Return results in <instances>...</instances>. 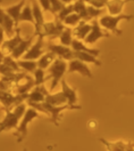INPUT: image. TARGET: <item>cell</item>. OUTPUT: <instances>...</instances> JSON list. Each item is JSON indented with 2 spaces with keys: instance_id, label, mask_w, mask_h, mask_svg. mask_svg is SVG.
<instances>
[{
  "instance_id": "cell-1",
  "label": "cell",
  "mask_w": 134,
  "mask_h": 151,
  "mask_svg": "<svg viewBox=\"0 0 134 151\" xmlns=\"http://www.w3.org/2000/svg\"><path fill=\"white\" fill-rule=\"evenodd\" d=\"M67 71V63L66 60L60 58H57L48 68V71L50 75L47 76L46 79L48 81L49 78H52L50 91L52 92L56 88L59 81H62V77Z\"/></svg>"
},
{
  "instance_id": "cell-2",
  "label": "cell",
  "mask_w": 134,
  "mask_h": 151,
  "mask_svg": "<svg viewBox=\"0 0 134 151\" xmlns=\"http://www.w3.org/2000/svg\"><path fill=\"white\" fill-rule=\"evenodd\" d=\"M133 15H126V14H120L118 16H111V15H106L101 17L99 20V24L102 27L105 29L110 30L113 33L115 34L116 35H121L122 33V30L118 28V24L121 20H130L133 18Z\"/></svg>"
},
{
  "instance_id": "cell-3",
  "label": "cell",
  "mask_w": 134,
  "mask_h": 151,
  "mask_svg": "<svg viewBox=\"0 0 134 151\" xmlns=\"http://www.w3.org/2000/svg\"><path fill=\"white\" fill-rule=\"evenodd\" d=\"M39 116L38 111L35 109L30 107L27 109L25 113L22 117V120L20 123L18 124V127L16 129V132H14V134L17 137L18 142H21L24 139L27 134V126L30 122H32L34 119L38 118Z\"/></svg>"
},
{
  "instance_id": "cell-4",
  "label": "cell",
  "mask_w": 134,
  "mask_h": 151,
  "mask_svg": "<svg viewBox=\"0 0 134 151\" xmlns=\"http://www.w3.org/2000/svg\"><path fill=\"white\" fill-rule=\"evenodd\" d=\"M43 108L46 111L47 116L50 117V122H52L55 126H59L60 120V113L67 109H81V106L74 105L71 106L69 104L62 106H54L46 101L42 102Z\"/></svg>"
},
{
  "instance_id": "cell-5",
  "label": "cell",
  "mask_w": 134,
  "mask_h": 151,
  "mask_svg": "<svg viewBox=\"0 0 134 151\" xmlns=\"http://www.w3.org/2000/svg\"><path fill=\"white\" fill-rule=\"evenodd\" d=\"M57 18L54 22H45L42 28L38 34L37 36H43L45 37H59L62 32L65 29V24L61 21L57 16H55Z\"/></svg>"
},
{
  "instance_id": "cell-6",
  "label": "cell",
  "mask_w": 134,
  "mask_h": 151,
  "mask_svg": "<svg viewBox=\"0 0 134 151\" xmlns=\"http://www.w3.org/2000/svg\"><path fill=\"white\" fill-rule=\"evenodd\" d=\"M29 94H13L10 91L1 90V102L2 104L4 109H10L11 106H16L27 100Z\"/></svg>"
},
{
  "instance_id": "cell-7",
  "label": "cell",
  "mask_w": 134,
  "mask_h": 151,
  "mask_svg": "<svg viewBox=\"0 0 134 151\" xmlns=\"http://www.w3.org/2000/svg\"><path fill=\"white\" fill-rule=\"evenodd\" d=\"M43 38L44 37L43 36H37V41L22 57V60H39L45 53V50H43V43H44Z\"/></svg>"
},
{
  "instance_id": "cell-8",
  "label": "cell",
  "mask_w": 134,
  "mask_h": 151,
  "mask_svg": "<svg viewBox=\"0 0 134 151\" xmlns=\"http://www.w3.org/2000/svg\"><path fill=\"white\" fill-rule=\"evenodd\" d=\"M22 38L20 36V28L17 27L16 29V34L12 38L8 39V40L4 41L1 43V55L6 56L9 54L12 53V52L15 50V48L18 46V44L21 42Z\"/></svg>"
},
{
  "instance_id": "cell-9",
  "label": "cell",
  "mask_w": 134,
  "mask_h": 151,
  "mask_svg": "<svg viewBox=\"0 0 134 151\" xmlns=\"http://www.w3.org/2000/svg\"><path fill=\"white\" fill-rule=\"evenodd\" d=\"M92 27L90 32L85 39V43L92 44V43L97 42L99 39L103 37H108L109 33L106 32H103L101 29V26L100 25L99 22L98 21L97 18H94L92 23Z\"/></svg>"
},
{
  "instance_id": "cell-10",
  "label": "cell",
  "mask_w": 134,
  "mask_h": 151,
  "mask_svg": "<svg viewBox=\"0 0 134 151\" xmlns=\"http://www.w3.org/2000/svg\"><path fill=\"white\" fill-rule=\"evenodd\" d=\"M47 49L49 51L53 52L58 58H62L64 60H70L74 59L73 57V50L69 46H66L62 44H53L50 43L48 44Z\"/></svg>"
},
{
  "instance_id": "cell-11",
  "label": "cell",
  "mask_w": 134,
  "mask_h": 151,
  "mask_svg": "<svg viewBox=\"0 0 134 151\" xmlns=\"http://www.w3.org/2000/svg\"><path fill=\"white\" fill-rule=\"evenodd\" d=\"M68 67L67 73H71L73 72H78L83 76L92 78L93 77L91 70L89 69L85 62L78 59H73L70 60Z\"/></svg>"
},
{
  "instance_id": "cell-12",
  "label": "cell",
  "mask_w": 134,
  "mask_h": 151,
  "mask_svg": "<svg viewBox=\"0 0 134 151\" xmlns=\"http://www.w3.org/2000/svg\"><path fill=\"white\" fill-rule=\"evenodd\" d=\"M1 28L4 30L5 35L7 36L9 39L12 38L16 34V29L14 27H16V22L11 17L5 12V11L1 9ZM17 28V27H16Z\"/></svg>"
},
{
  "instance_id": "cell-13",
  "label": "cell",
  "mask_w": 134,
  "mask_h": 151,
  "mask_svg": "<svg viewBox=\"0 0 134 151\" xmlns=\"http://www.w3.org/2000/svg\"><path fill=\"white\" fill-rule=\"evenodd\" d=\"M6 111V116L1 122V129L0 131H9L11 129H17L20 118L17 116L14 111L10 109H4Z\"/></svg>"
},
{
  "instance_id": "cell-14",
  "label": "cell",
  "mask_w": 134,
  "mask_h": 151,
  "mask_svg": "<svg viewBox=\"0 0 134 151\" xmlns=\"http://www.w3.org/2000/svg\"><path fill=\"white\" fill-rule=\"evenodd\" d=\"M99 141L106 147L107 150L110 151L134 150V143H131V141L124 142L123 141H118L115 142H111L103 138H99Z\"/></svg>"
},
{
  "instance_id": "cell-15",
  "label": "cell",
  "mask_w": 134,
  "mask_h": 151,
  "mask_svg": "<svg viewBox=\"0 0 134 151\" xmlns=\"http://www.w3.org/2000/svg\"><path fill=\"white\" fill-rule=\"evenodd\" d=\"M38 0H31L32 7V11L34 18L35 20V33L34 35L37 36L39 33L40 30L42 28L43 25L44 24L45 22L44 16H43V11L41 10V8L39 4L38 3Z\"/></svg>"
},
{
  "instance_id": "cell-16",
  "label": "cell",
  "mask_w": 134,
  "mask_h": 151,
  "mask_svg": "<svg viewBox=\"0 0 134 151\" xmlns=\"http://www.w3.org/2000/svg\"><path fill=\"white\" fill-rule=\"evenodd\" d=\"M50 92L46 90L44 84L37 86L34 88L29 93V96L27 98V102L34 103H41L45 101L46 95Z\"/></svg>"
},
{
  "instance_id": "cell-17",
  "label": "cell",
  "mask_w": 134,
  "mask_h": 151,
  "mask_svg": "<svg viewBox=\"0 0 134 151\" xmlns=\"http://www.w3.org/2000/svg\"><path fill=\"white\" fill-rule=\"evenodd\" d=\"M35 37L36 35H34L32 37L29 38V39H22L21 42L19 43L18 46L15 48V50L11 54V56L16 60H18L19 58H22L28 51L30 47L32 46L33 39Z\"/></svg>"
},
{
  "instance_id": "cell-18",
  "label": "cell",
  "mask_w": 134,
  "mask_h": 151,
  "mask_svg": "<svg viewBox=\"0 0 134 151\" xmlns=\"http://www.w3.org/2000/svg\"><path fill=\"white\" fill-rule=\"evenodd\" d=\"M92 27V24H88L85 20H81L78 25L72 30L73 36L80 40H85L87 36L90 32Z\"/></svg>"
},
{
  "instance_id": "cell-19",
  "label": "cell",
  "mask_w": 134,
  "mask_h": 151,
  "mask_svg": "<svg viewBox=\"0 0 134 151\" xmlns=\"http://www.w3.org/2000/svg\"><path fill=\"white\" fill-rule=\"evenodd\" d=\"M26 1H27V0H21L17 4L11 6H9L8 8L4 9L5 12L14 20L16 24V27L18 24L19 18H20L22 9H23L24 5H25Z\"/></svg>"
},
{
  "instance_id": "cell-20",
  "label": "cell",
  "mask_w": 134,
  "mask_h": 151,
  "mask_svg": "<svg viewBox=\"0 0 134 151\" xmlns=\"http://www.w3.org/2000/svg\"><path fill=\"white\" fill-rule=\"evenodd\" d=\"M129 1V0H108L106 7L109 14L111 16H118L121 14L124 6Z\"/></svg>"
},
{
  "instance_id": "cell-21",
  "label": "cell",
  "mask_w": 134,
  "mask_h": 151,
  "mask_svg": "<svg viewBox=\"0 0 134 151\" xmlns=\"http://www.w3.org/2000/svg\"><path fill=\"white\" fill-rule=\"evenodd\" d=\"M62 83V92H63L64 94L66 97H67L68 104L69 105L74 106L77 102V94H76V90L75 89H73L71 88L67 83L66 82L64 79H62L61 81Z\"/></svg>"
},
{
  "instance_id": "cell-22",
  "label": "cell",
  "mask_w": 134,
  "mask_h": 151,
  "mask_svg": "<svg viewBox=\"0 0 134 151\" xmlns=\"http://www.w3.org/2000/svg\"><path fill=\"white\" fill-rule=\"evenodd\" d=\"M45 101L54 106H62L68 104L67 97L62 91L55 94L48 93L46 95Z\"/></svg>"
},
{
  "instance_id": "cell-23",
  "label": "cell",
  "mask_w": 134,
  "mask_h": 151,
  "mask_svg": "<svg viewBox=\"0 0 134 151\" xmlns=\"http://www.w3.org/2000/svg\"><path fill=\"white\" fill-rule=\"evenodd\" d=\"M71 47L75 51H83L89 52V53L94 55L96 57H97L100 53V50H99V49L88 48L87 46H86L85 43H84L80 39H73Z\"/></svg>"
},
{
  "instance_id": "cell-24",
  "label": "cell",
  "mask_w": 134,
  "mask_h": 151,
  "mask_svg": "<svg viewBox=\"0 0 134 151\" xmlns=\"http://www.w3.org/2000/svg\"><path fill=\"white\" fill-rule=\"evenodd\" d=\"M73 57L74 59L80 60L84 62L92 63L97 66H101V62L97 59V57L89 52L73 50Z\"/></svg>"
},
{
  "instance_id": "cell-25",
  "label": "cell",
  "mask_w": 134,
  "mask_h": 151,
  "mask_svg": "<svg viewBox=\"0 0 134 151\" xmlns=\"http://www.w3.org/2000/svg\"><path fill=\"white\" fill-rule=\"evenodd\" d=\"M57 55L53 52L49 51L46 53H44L42 56L38 60V67L43 69H46L53 63V62L56 60Z\"/></svg>"
},
{
  "instance_id": "cell-26",
  "label": "cell",
  "mask_w": 134,
  "mask_h": 151,
  "mask_svg": "<svg viewBox=\"0 0 134 151\" xmlns=\"http://www.w3.org/2000/svg\"><path fill=\"white\" fill-rule=\"evenodd\" d=\"M35 86V80L29 75L27 76L26 78V82L24 84H18L16 89V93L20 94H29L31 90L34 88Z\"/></svg>"
},
{
  "instance_id": "cell-27",
  "label": "cell",
  "mask_w": 134,
  "mask_h": 151,
  "mask_svg": "<svg viewBox=\"0 0 134 151\" xmlns=\"http://www.w3.org/2000/svg\"><path fill=\"white\" fill-rule=\"evenodd\" d=\"M73 7H74V12L78 14L83 20L89 21L90 18L88 16L87 11V6L86 5V2L84 0H77L73 4Z\"/></svg>"
},
{
  "instance_id": "cell-28",
  "label": "cell",
  "mask_w": 134,
  "mask_h": 151,
  "mask_svg": "<svg viewBox=\"0 0 134 151\" xmlns=\"http://www.w3.org/2000/svg\"><path fill=\"white\" fill-rule=\"evenodd\" d=\"M27 21L32 23L35 25V20L34 18L32 7V4H27L24 5L23 9H22L21 14H20V18H19V22Z\"/></svg>"
},
{
  "instance_id": "cell-29",
  "label": "cell",
  "mask_w": 134,
  "mask_h": 151,
  "mask_svg": "<svg viewBox=\"0 0 134 151\" xmlns=\"http://www.w3.org/2000/svg\"><path fill=\"white\" fill-rule=\"evenodd\" d=\"M19 67L22 69L26 71L27 72L33 73L36 71L38 67V62L35 60H20L18 61Z\"/></svg>"
},
{
  "instance_id": "cell-30",
  "label": "cell",
  "mask_w": 134,
  "mask_h": 151,
  "mask_svg": "<svg viewBox=\"0 0 134 151\" xmlns=\"http://www.w3.org/2000/svg\"><path fill=\"white\" fill-rule=\"evenodd\" d=\"M73 29L70 27H66L65 29L59 37L61 44L64 45L66 46H71L73 42Z\"/></svg>"
},
{
  "instance_id": "cell-31",
  "label": "cell",
  "mask_w": 134,
  "mask_h": 151,
  "mask_svg": "<svg viewBox=\"0 0 134 151\" xmlns=\"http://www.w3.org/2000/svg\"><path fill=\"white\" fill-rule=\"evenodd\" d=\"M1 63L4 64L5 65L8 66V67L12 68V69H15V70L18 71V72H22L23 69L19 67L18 62H16L14 60V58H12L11 55H1Z\"/></svg>"
},
{
  "instance_id": "cell-32",
  "label": "cell",
  "mask_w": 134,
  "mask_h": 151,
  "mask_svg": "<svg viewBox=\"0 0 134 151\" xmlns=\"http://www.w3.org/2000/svg\"><path fill=\"white\" fill-rule=\"evenodd\" d=\"M81 20H82V18H81L78 14L73 12L71 14L69 15V16H68L67 18L64 20L63 22L65 25L76 27V26L80 23Z\"/></svg>"
},
{
  "instance_id": "cell-33",
  "label": "cell",
  "mask_w": 134,
  "mask_h": 151,
  "mask_svg": "<svg viewBox=\"0 0 134 151\" xmlns=\"http://www.w3.org/2000/svg\"><path fill=\"white\" fill-rule=\"evenodd\" d=\"M74 12V7H73V4H69L68 6H65L61 11L58 13L55 16H57V18L59 19L61 21L63 22L64 20Z\"/></svg>"
},
{
  "instance_id": "cell-34",
  "label": "cell",
  "mask_w": 134,
  "mask_h": 151,
  "mask_svg": "<svg viewBox=\"0 0 134 151\" xmlns=\"http://www.w3.org/2000/svg\"><path fill=\"white\" fill-rule=\"evenodd\" d=\"M34 75L36 86L44 84V83L46 81V79L45 78L44 69H41V68L38 67L34 72Z\"/></svg>"
},
{
  "instance_id": "cell-35",
  "label": "cell",
  "mask_w": 134,
  "mask_h": 151,
  "mask_svg": "<svg viewBox=\"0 0 134 151\" xmlns=\"http://www.w3.org/2000/svg\"><path fill=\"white\" fill-rule=\"evenodd\" d=\"M50 1L51 4V9H52L51 12L54 16L57 14L66 6L65 4L62 0H50Z\"/></svg>"
},
{
  "instance_id": "cell-36",
  "label": "cell",
  "mask_w": 134,
  "mask_h": 151,
  "mask_svg": "<svg viewBox=\"0 0 134 151\" xmlns=\"http://www.w3.org/2000/svg\"><path fill=\"white\" fill-rule=\"evenodd\" d=\"M103 11V9H97L92 5L87 6L88 16L90 20H92V18H97V17H99L102 14Z\"/></svg>"
},
{
  "instance_id": "cell-37",
  "label": "cell",
  "mask_w": 134,
  "mask_h": 151,
  "mask_svg": "<svg viewBox=\"0 0 134 151\" xmlns=\"http://www.w3.org/2000/svg\"><path fill=\"white\" fill-rule=\"evenodd\" d=\"M107 1L108 0H84L86 3L97 9H103V7L106 6Z\"/></svg>"
},
{
  "instance_id": "cell-38",
  "label": "cell",
  "mask_w": 134,
  "mask_h": 151,
  "mask_svg": "<svg viewBox=\"0 0 134 151\" xmlns=\"http://www.w3.org/2000/svg\"><path fill=\"white\" fill-rule=\"evenodd\" d=\"M44 11H52L50 0H38Z\"/></svg>"
},
{
  "instance_id": "cell-39",
  "label": "cell",
  "mask_w": 134,
  "mask_h": 151,
  "mask_svg": "<svg viewBox=\"0 0 134 151\" xmlns=\"http://www.w3.org/2000/svg\"><path fill=\"white\" fill-rule=\"evenodd\" d=\"M62 1H63L65 4H71L72 1H77V0H62Z\"/></svg>"
}]
</instances>
